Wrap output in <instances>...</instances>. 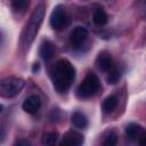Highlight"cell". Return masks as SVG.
Returning a JSON list of instances; mask_svg holds the SVG:
<instances>
[{
  "instance_id": "8",
  "label": "cell",
  "mask_w": 146,
  "mask_h": 146,
  "mask_svg": "<svg viewBox=\"0 0 146 146\" xmlns=\"http://www.w3.org/2000/svg\"><path fill=\"white\" fill-rule=\"evenodd\" d=\"M22 107H23V110H24L26 113L34 114V113H36V112L40 110V107H41V99H40V97H39L38 95H31V96H29V97L24 100Z\"/></svg>"
},
{
  "instance_id": "7",
  "label": "cell",
  "mask_w": 146,
  "mask_h": 146,
  "mask_svg": "<svg viewBox=\"0 0 146 146\" xmlns=\"http://www.w3.org/2000/svg\"><path fill=\"white\" fill-rule=\"evenodd\" d=\"M96 65L100 71L108 73L114 67V60L108 52L102 51L98 54V56L96 58Z\"/></svg>"
},
{
  "instance_id": "12",
  "label": "cell",
  "mask_w": 146,
  "mask_h": 146,
  "mask_svg": "<svg viewBox=\"0 0 146 146\" xmlns=\"http://www.w3.org/2000/svg\"><path fill=\"white\" fill-rule=\"evenodd\" d=\"M92 21L97 26H104L108 21L106 11L103 8H96L92 14Z\"/></svg>"
},
{
  "instance_id": "4",
  "label": "cell",
  "mask_w": 146,
  "mask_h": 146,
  "mask_svg": "<svg viewBox=\"0 0 146 146\" xmlns=\"http://www.w3.org/2000/svg\"><path fill=\"white\" fill-rule=\"evenodd\" d=\"M25 82L23 79L16 76H7L0 82V94L2 97L13 98L23 90Z\"/></svg>"
},
{
  "instance_id": "15",
  "label": "cell",
  "mask_w": 146,
  "mask_h": 146,
  "mask_svg": "<svg viewBox=\"0 0 146 146\" xmlns=\"http://www.w3.org/2000/svg\"><path fill=\"white\" fill-rule=\"evenodd\" d=\"M29 2H30V0H13L11 1V8H13L14 13L22 14L27 8Z\"/></svg>"
},
{
  "instance_id": "2",
  "label": "cell",
  "mask_w": 146,
  "mask_h": 146,
  "mask_svg": "<svg viewBox=\"0 0 146 146\" xmlns=\"http://www.w3.org/2000/svg\"><path fill=\"white\" fill-rule=\"evenodd\" d=\"M44 11H46V6L44 3H39L32 11L31 16H30V19L23 31V34H22V43L25 48H29L32 42L34 41L39 30H40V26L43 22V18H44Z\"/></svg>"
},
{
  "instance_id": "14",
  "label": "cell",
  "mask_w": 146,
  "mask_h": 146,
  "mask_svg": "<svg viewBox=\"0 0 146 146\" xmlns=\"http://www.w3.org/2000/svg\"><path fill=\"white\" fill-rule=\"evenodd\" d=\"M116 105H117V98H116V96L112 95L104 99V102L102 104V108L105 113H111L113 110H115Z\"/></svg>"
},
{
  "instance_id": "18",
  "label": "cell",
  "mask_w": 146,
  "mask_h": 146,
  "mask_svg": "<svg viewBox=\"0 0 146 146\" xmlns=\"http://www.w3.org/2000/svg\"><path fill=\"white\" fill-rule=\"evenodd\" d=\"M120 78V70L117 67H113V70H111L108 72V76H107V81L108 83H115Z\"/></svg>"
},
{
  "instance_id": "19",
  "label": "cell",
  "mask_w": 146,
  "mask_h": 146,
  "mask_svg": "<svg viewBox=\"0 0 146 146\" xmlns=\"http://www.w3.org/2000/svg\"><path fill=\"white\" fill-rule=\"evenodd\" d=\"M140 10L144 18L146 19V0H140Z\"/></svg>"
},
{
  "instance_id": "11",
  "label": "cell",
  "mask_w": 146,
  "mask_h": 146,
  "mask_svg": "<svg viewBox=\"0 0 146 146\" xmlns=\"http://www.w3.org/2000/svg\"><path fill=\"white\" fill-rule=\"evenodd\" d=\"M54 55H55V47H54V44L50 41H48V40L43 41L41 47H40V56H41V58L43 60H46V62H49L54 57Z\"/></svg>"
},
{
  "instance_id": "13",
  "label": "cell",
  "mask_w": 146,
  "mask_h": 146,
  "mask_svg": "<svg viewBox=\"0 0 146 146\" xmlns=\"http://www.w3.org/2000/svg\"><path fill=\"white\" fill-rule=\"evenodd\" d=\"M72 123L78 129H86L88 127V119L81 112H75L72 115Z\"/></svg>"
},
{
  "instance_id": "3",
  "label": "cell",
  "mask_w": 146,
  "mask_h": 146,
  "mask_svg": "<svg viewBox=\"0 0 146 146\" xmlns=\"http://www.w3.org/2000/svg\"><path fill=\"white\" fill-rule=\"evenodd\" d=\"M100 90V82L94 72H89L78 88V96L82 99L95 96Z\"/></svg>"
},
{
  "instance_id": "9",
  "label": "cell",
  "mask_w": 146,
  "mask_h": 146,
  "mask_svg": "<svg viewBox=\"0 0 146 146\" xmlns=\"http://www.w3.org/2000/svg\"><path fill=\"white\" fill-rule=\"evenodd\" d=\"M83 143V136L81 133H79L78 131L74 130H70L67 131L64 137L63 140L60 141V145H68V146H79Z\"/></svg>"
},
{
  "instance_id": "10",
  "label": "cell",
  "mask_w": 146,
  "mask_h": 146,
  "mask_svg": "<svg viewBox=\"0 0 146 146\" xmlns=\"http://www.w3.org/2000/svg\"><path fill=\"white\" fill-rule=\"evenodd\" d=\"M146 131L143 129L141 125L137 124V123H130L129 125H127L125 128V135L128 137V139L130 140H136L138 141L139 138L145 133Z\"/></svg>"
},
{
  "instance_id": "1",
  "label": "cell",
  "mask_w": 146,
  "mask_h": 146,
  "mask_svg": "<svg viewBox=\"0 0 146 146\" xmlns=\"http://www.w3.org/2000/svg\"><path fill=\"white\" fill-rule=\"evenodd\" d=\"M50 76L54 89L59 94H64L71 88L75 79V68L67 59H59L52 65Z\"/></svg>"
},
{
  "instance_id": "17",
  "label": "cell",
  "mask_w": 146,
  "mask_h": 146,
  "mask_svg": "<svg viewBox=\"0 0 146 146\" xmlns=\"http://www.w3.org/2000/svg\"><path fill=\"white\" fill-rule=\"evenodd\" d=\"M116 141H117L116 133L113 132V131H110V132L105 136V138H104V140H103V145H106V146H113V145L116 144Z\"/></svg>"
},
{
  "instance_id": "20",
  "label": "cell",
  "mask_w": 146,
  "mask_h": 146,
  "mask_svg": "<svg viewBox=\"0 0 146 146\" xmlns=\"http://www.w3.org/2000/svg\"><path fill=\"white\" fill-rule=\"evenodd\" d=\"M138 143H139L140 145H143V146H146V132H145V133L139 138Z\"/></svg>"
},
{
  "instance_id": "5",
  "label": "cell",
  "mask_w": 146,
  "mask_h": 146,
  "mask_svg": "<svg viewBox=\"0 0 146 146\" xmlns=\"http://www.w3.org/2000/svg\"><path fill=\"white\" fill-rule=\"evenodd\" d=\"M68 24V15L63 6H56L50 15V25L54 30H63Z\"/></svg>"
},
{
  "instance_id": "21",
  "label": "cell",
  "mask_w": 146,
  "mask_h": 146,
  "mask_svg": "<svg viewBox=\"0 0 146 146\" xmlns=\"http://www.w3.org/2000/svg\"><path fill=\"white\" fill-rule=\"evenodd\" d=\"M29 145L30 144V141H27V140H19V141H17V145Z\"/></svg>"
},
{
  "instance_id": "16",
  "label": "cell",
  "mask_w": 146,
  "mask_h": 146,
  "mask_svg": "<svg viewBox=\"0 0 146 146\" xmlns=\"http://www.w3.org/2000/svg\"><path fill=\"white\" fill-rule=\"evenodd\" d=\"M58 135L56 132H47L42 136V144L43 145H54L57 141Z\"/></svg>"
},
{
  "instance_id": "6",
  "label": "cell",
  "mask_w": 146,
  "mask_h": 146,
  "mask_svg": "<svg viewBox=\"0 0 146 146\" xmlns=\"http://www.w3.org/2000/svg\"><path fill=\"white\" fill-rule=\"evenodd\" d=\"M88 39V31L83 26H76L70 34V43L73 48L81 47Z\"/></svg>"
}]
</instances>
